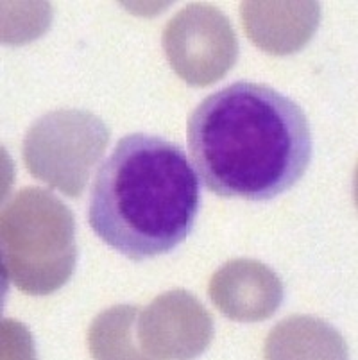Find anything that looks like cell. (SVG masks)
I'll return each instance as SVG.
<instances>
[{"instance_id":"1","label":"cell","mask_w":358,"mask_h":360,"mask_svg":"<svg viewBox=\"0 0 358 360\" xmlns=\"http://www.w3.org/2000/svg\"><path fill=\"white\" fill-rule=\"evenodd\" d=\"M188 149L206 188L226 199L265 201L303 178L312 158L305 111L267 84H229L188 119Z\"/></svg>"},{"instance_id":"2","label":"cell","mask_w":358,"mask_h":360,"mask_svg":"<svg viewBox=\"0 0 358 360\" xmlns=\"http://www.w3.org/2000/svg\"><path fill=\"white\" fill-rule=\"evenodd\" d=\"M199 181L181 147L129 135L103 163L91 188V230L118 253L146 260L172 251L190 235Z\"/></svg>"},{"instance_id":"3","label":"cell","mask_w":358,"mask_h":360,"mask_svg":"<svg viewBox=\"0 0 358 360\" xmlns=\"http://www.w3.org/2000/svg\"><path fill=\"white\" fill-rule=\"evenodd\" d=\"M2 265L22 292L47 296L70 280L77 262L74 215L38 186L20 191L2 214Z\"/></svg>"},{"instance_id":"4","label":"cell","mask_w":358,"mask_h":360,"mask_svg":"<svg viewBox=\"0 0 358 360\" xmlns=\"http://www.w3.org/2000/svg\"><path fill=\"white\" fill-rule=\"evenodd\" d=\"M108 142L110 131L98 117L83 110L52 111L36 120L25 135V167L34 178L77 198Z\"/></svg>"},{"instance_id":"5","label":"cell","mask_w":358,"mask_h":360,"mask_svg":"<svg viewBox=\"0 0 358 360\" xmlns=\"http://www.w3.org/2000/svg\"><path fill=\"white\" fill-rule=\"evenodd\" d=\"M163 49L170 67L192 86L221 81L238 56V40L231 22L210 4L186 6L163 32Z\"/></svg>"},{"instance_id":"6","label":"cell","mask_w":358,"mask_h":360,"mask_svg":"<svg viewBox=\"0 0 358 360\" xmlns=\"http://www.w3.org/2000/svg\"><path fill=\"white\" fill-rule=\"evenodd\" d=\"M134 332L140 359H193L212 342L213 321L192 294L170 290L138 312Z\"/></svg>"},{"instance_id":"7","label":"cell","mask_w":358,"mask_h":360,"mask_svg":"<svg viewBox=\"0 0 358 360\" xmlns=\"http://www.w3.org/2000/svg\"><path fill=\"white\" fill-rule=\"evenodd\" d=\"M210 297L213 305L231 321L258 323L274 316L280 309L283 283L262 262L236 258L213 274Z\"/></svg>"},{"instance_id":"8","label":"cell","mask_w":358,"mask_h":360,"mask_svg":"<svg viewBox=\"0 0 358 360\" xmlns=\"http://www.w3.org/2000/svg\"><path fill=\"white\" fill-rule=\"evenodd\" d=\"M242 22L256 47L269 54H292L319 27V2H242Z\"/></svg>"},{"instance_id":"9","label":"cell","mask_w":358,"mask_h":360,"mask_svg":"<svg viewBox=\"0 0 358 360\" xmlns=\"http://www.w3.org/2000/svg\"><path fill=\"white\" fill-rule=\"evenodd\" d=\"M265 359H346L337 330L315 317L294 316L269 333Z\"/></svg>"},{"instance_id":"10","label":"cell","mask_w":358,"mask_h":360,"mask_svg":"<svg viewBox=\"0 0 358 360\" xmlns=\"http://www.w3.org/2000/svg\"><path fill=\"white\" fill-rule=\"evenodd\" d=\"M138 310L134 307H115L98 314L91 323L88 345L94 359H140L136 348Z\"/></svg>"}]
</instances>
